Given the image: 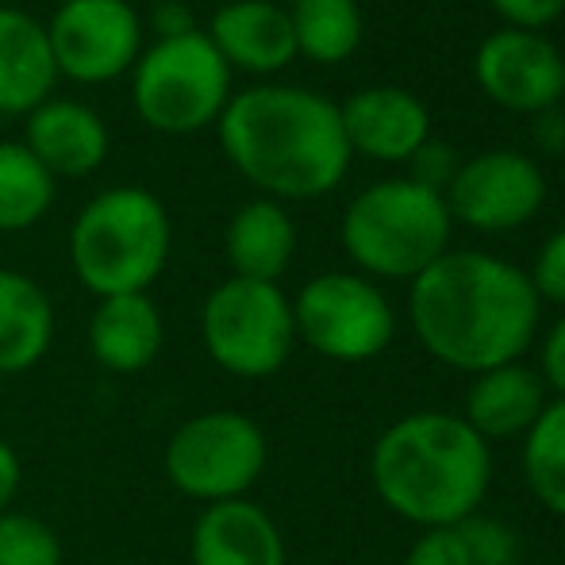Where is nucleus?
Here are the masks:
<instances>
[{
  "label": "nucleus",
  "instance_id": "nucleus-2",
  "mask_svg": "<svg viewBox=\"0 0 565 565\" xmlns=\"http://www.w3.org/2000/svg\"><path fill=\"white\" fill-rule=\"evenodd\" d=\"M216 124L227 162L277 201H312L347 178L339 105L320 93L258 85L231 97Z\"/></svg>",
  "mask_w": 565,
  "mask_h": 565
},
{
  "label": "nucleus",
  "instance_id": "nucleus-28",
  "mask_svg": "<svg viewBox=\"0 0 565 565\" xmlns=\"http://www.w3.org/2000/svg\"><path fill=\"white\" fill-rule=\"evenodd\" d=\"M404 565H473L469 551L461 543L458 527H439V531H424L416 543L404 554Z\"/></svg>",
  "mask_w": 565,
  "mask_h": 565
},
{
  "label": "nucleus",
  "instance_id": "nucleus-32",
  "mask_svg": "<svg viewBox=\"0 0 565 565\" xmlns=\"http://www.w3.org/2000/svg\"><path fill=\"white\" fill-rule=\"evenodd\" d=\"M154 28H158V39H178V35H189L193 28V12L178 0H162L154 4Z\"/></svg>",
  "mask_w": 565,
  "mask_h": 565
},
{
  "label": "nucleus",
  "instance_id": "nucleus-5",
  "mask_svg": "<svg viewBox=\"0 0 565 565\" xmlns=\"http://www.w3.org/2000/svg\"><path fill=\"white\" fill-rule=\"evenodd\" d=\"M350 262L373 277L416 281L450 246V209L443 193L412 178L381 181L358 193L342 216Z\"/></svg>",
  "mask_w": 565,
  "mask_h": 565
},
{
  "label": "nucleus",
  "instance_id": "nucleus-23",
  "mask_svg": "<svg viewBox=\"0 0 565 565\" xmlns=\"http://www.w3.org/2000/svg\"><path fill=\"white\" fill-rule=\"evenodd\" d=\"M523 481L546 512L565 520V396L546 404L523 435Z\"/></svg>",
  "mask_w": 565,
  "mask_h": 565
},
{
  "label": "nucleus",
  "instance_id": "nucleus-1",
  "mask_svg": "<svg viewBox=\"0 0 565 565\" xmlns=\"http://www.w3.org/2000/svg\"><path fill=\"white\" fill-rule=\"evenodd\" d=\"M539 300L520 266L481 250H447L412 281L408 316L419 347L458 373L520 362L539 335Z\"/></svg>",
  "mask_w": 565,
  "mask_h": 565
},
{
  "label": "nucleus",
  "instance_id": "nucleus-11",
  "mask_svg": "<svg viewBox=\"0 0 565 565\" xmlns=\"http://www.w3.org/2000/svg\"><path fill=\"white\" fill-rule=\"evenodd\" d=\"M443 201L450 209V220H461L477 231H512L543 209L546 181L527 154L489 150L458 166Z\"/></svg>",
  "mask_w": 565,
  "mask_h": 565
},
{
  "label": "nucleus",
  "instance_id": "nucleus-18",
  "mask_svg": "<svg viewBox=\"0 0 565 565\" xmlns=\"http://www.w3.org/2000/svg\"><path fill=\"white\" fill-rule=\"evenodd\" d=\"M58 82L46 28L20 8L0 4V116H28Z\"/></svg>",
  "mask_w": 565,
  "mask_h": 565
},
{
  "label": "nucleus",
  "instance_id": "nucleus-4",
  "mask_svg": "<svg viewBox=\"0 0 565 565\" xmlns=\"http://www.w3.org/2000/svg\"><path fill=\"white\" fill-rule=\"evenodd\" d=\"M170 216L147 189L119 185L93 196L70 231L77 281L97 297L147 292L170 258Z\"/></svg>",
  "mask_w": 565,
  "mask_h": 565
},
{
  "label": "nucleus",
  "instance_id": "nucleus-16",
  "mask_svg": "<svg viewBox=\"0 0 565 565\" xmlns=\"http://www.w3.org/2000/svg\"><path fill=\"white\" fill-rule=\"evenodd\" d=\"M546 385L539 370L523 362H508L497 370H484L473 377L466 393V419L484 443H512L535 427V419L546 408Z\"/></svg>",
  "mask_w": 565,
  "mask_h": 565
},
{
  "label": "nucleus",
  "instance_id": "nucleus-20",
  "mask_svg": "<svg viewBox=\"0 0 565 565\" xmlns=\"http://www.w3.org/2000/svg\"><path fill=\"white\" fill-rule=\"evenodd\" d=\"M292 254H297L292 216L269 196L243 204L227 224V262L235 277L277 285V277L289 269Z\"/></svg>",
  "mask_w": 565,
  "mask_h": 565
},
{
  "label": "nucleus",
  "instance_id": "nucleus-27",
  "mask_svg": "<svg viewBox=\"0 0 565 565\" xmlns=\"http://www.w3.org/2000/svg\"><path fill=\"white\" fill-rule=\"evenodd\" d=\"M527 277L535 285L539 300H551V305L565 308V227L546 238L535 258V269Z\"/></svg>",
  "mask_w": 565,
  "mask_h": 565
},
{
  "label": "nucleus",
  "instance_id": "nucleus-19",
  "mask_svg": "<svg viewBox=\"0 0 565 565\" xmlns=\"http://www.w3.org/2000/svg\"><path fill=\"white\" fill-rule=\"evenodd\" d=\"M89 350L105 370L139 373L162 350V312L147 292L100 297L89 320Z\"/></svg>",
  "mask_w": 565,
  "mask_h": 565
},
{
  "label": "nucleus",
  "instance_id": "nucleus-7",
  "mask_svg": "<svg viewBox=\"0 0 565 565\" xmlns=\"http://www.w3.org/2000/svg\"><path fill=\"white\" fill-rule=\"evenodd\" d=\"M201 339L212 362L231 377H274L297 342L292 305L277 285L231 277L204 300Z\"/></svg>",
  "mask_w": 565,
  "mask_h": 565
},
{
  "label": "nucleus",
  "instance_id": "nucleus-14",
  "mask_svg": "<svg viewBox=\"0 0 565 565\" xmlns=\"http://www.w3.org/2000/svg\"><path fill=\"white\" fill-rule=\"evenodd\" d=\"M23 147L51 178H85L108 158V127L82 100H43L28 113Z\"/></svg>",
  "mask_w": 565,
  "mask_h": 565
},
{
  "label": "nucleus",
  "instance_id": "nucleus-17",
  "mask_svg": "<svg viewBox=\"0 0 565 565\" xmlns=\"http://www.w3.org/2000/svg\"><path fill=\"white\" fill-rule=\"evenodd\" d=\"M227 66L250 70V74H274L297 58L289 12L269 0H231L212 15L209 31Z\"/></svg>",
  "mask_w": 565,
  "mask_h": 565
},
{
  "label": "nucleus",
  "instance_id": "nucleus-15",
  "mask_svg": "<svg viewBox=\"0 0 565 565\" xmlns=\"http://www.w3.org/2000/svg\"><path fill=\"white\" fill-rule=\"evenodd\" d=\"M189 554L193 565H285V539L262 504L224 500L201 512Z\"/></svg>",
  "mask_w": 565,
  "mask_h": 565
},
{
  "label": "nucleus",
  "instance_id": "nucleus-31",
  "mask_svg": "<svg viewBox=\"0 0 565 565\" xmlns=\"http://www.w3.org/2000/svg\"><path fill=\"white\" fill-rule=\"evenodd\" d=\"M546 388H554L558 396H565V316L546 331L543 339V370H539Z\"/></svg>",
  "mask_w": 565,
  "mask_h": 565
},
{
  "label": "nucleus",
  "instance_id": "nucleus-22",
  "mask_svg": "<svg viewBox=\"0 0 565 565\" xmlns=\"http://www.w3.org/2000/svg\"><path fill=\"white\" fill-rule=\"evenodd\" d=\"M292 39L297 54L323 66L347 62L362 43V12L358 0H292Z\"/></svg>",
  "mask_w": 565,
  "mask_h": 565
},
{
  "label": "nucleus",
  "instance_id": "nucleus-8",
  "mask_svg": "<svg viewBox=\"0 0 565 565\" xmlns=\"http://www.w3.org/2000/svg\"><path fill=\"white\" fill-rule=\"evenodd\" d=\"M269 461L266 431L243 412H204L181 424L166 447V477L189 500H243Z\"/></svg>",
  "mask_w": 565,
  "mask_h": 565
},
{
  "label": "nucleus",
  "instance_id": "nucleus-21",
  "mask_svg": "<svg viewBox=\"0 0 565 565\" xmlns=\"http://www.w3.org/2000/svg\"><path fill=\"white\" fill-rule=\"evenodd\" d=\"M54 308L28 274L0 269V373H23L51 350Z\"/></svg>",
  "mask_w": 565,
  "mask_h": 565
},
{
  "label": "nucleus",
  "instance_id": "nucleus-10",
  "mask_svg": "<svg viewBox=\"0 0 565 565\" xmlns=\"http://www.w3.org/2000/svg\"><path fill=\"white\" fill-rule=\"evenodd\" d=\"M46 43L58 74L105 85L139 62L142 20L127 0H66L46 23Z\"/></svg>",
  "mask_w": 565,
  "mask_h": 565
},
{
  "label": "nucleus",
  "instance_id": "nucleus-12",
  "mask_svg": "<svg viewBox=\"0 0 565 565\" xmlns=\"http://www.w3.org/2000/svg\"><path fill=\"white\" fill-rule=\"evenodd\" d=\"M477 85L512 113H546L565 93V58L539 31L504 28L489 35L473 62Z\"/></svg>",
  "mask_w": 565,
  "mask_h": 565
},
{
  "label": "nucleus",
  "instance_id": "nucleus-25",
  "mask_svg": "<svg viewBox=\"0 0 565 565\" xmlns=\"http://www.w3.org/2000/svg\"><path fill=\"white\" fill-rule=\"evenodd\" d=\"M0 565H62V539L28 512H0Z\"/></svg>",
  "mask_w": 565,
  "mask_h": 565
},
{
  "label": "nucleus",
  "instance_id": "nucleus-3",
  "mask_svg": "<svg viewBox=\"0 0 565 565\" xmlns=\"http://www.w3.org/2000/svg\"><path fill=\"white\" fill-rule=\"evenodd\" d=\"M370 481L381 504L424 531L458 527L481 512L492 484V447L450 412L396 419L370 454Z\"/></svg>",
  "mask_w": 565,
  "mask_h": 565
},
{
  "label": "nucleus",
  "instance_id": "nucleus-30",
  "mask_svg": "<svg viewBox=\"0 0 565 565\" xmlns=\"http://www.w3.org/2000/svg\"><path fill=\"white\" fill-rule=\"evenodd\" d=\"M500 15L520 31H543L562 15L565 0H492Z\"/></svg>",
  "mask_w": 565,
  "mask_h": 565
},
{
  "label": "nucleus",
  "instance_id": "nucleus-6",
  "mask_svg": "<svg viewBox=\"0 0 565 565\" xmlns=\"http://www.w3.org/2000/svg\"><path fill=\"white\" fill-rule=\"evenodd\" d=\"M131 97L135 113L154 131H201L224 116L231 100V66L204 31L158 39L135 62Z\"/></svg>",
  "mask_w": 565,
  "mask_h": 565
},
{
  "label": "nucleus",
  "instance_id": "nucleus-33",
  "mask_svg": "<svg viewBox=\"0 0 565 565\" xmlns=\"http://www.w3.org/2000/svg\"><path fill=\"white\" fill-rule=\"evenodd\" d=\"M15 489H20V458H15V450L0 439V512H8Z\"/></svg>",
  "mask_w": 565,
  "mask_h": 565
},
{
  "label": "nucleus",
  "instance_id": "nucleus-24",
  "mask_svg": "<svg viewBox=\"0 0 565 565\" xmlns=\"http://www.w3.org/2000/svg\"><path fill=\"white\" fill-rule=\"evenodd\" d=\"M54 178L23 142H0V231H23L46 216Z\"/></svg>",
  "mask_w": 565,
  "mask_h": 565
},
{
  "label": "nucleus",
  "instance_id": "nucleus-26",
  "mask_svg": "<svg viewBox=\"0 0 565 565\" xmlns=\"http://www.w3.org/2000/svg\"><path fill=\"white\" fill-rule=\"evenodd\" d=\"M458 531L473 565H520V539L508 523L477 512L466 523H458Z\"/></svg>",
  "mask_w": 565,
  "mask_h": 565
},
{
  "label": "nucleus",
  "instance_id": "nucleus-13",
  "mask_svg": "<svg viewBox=\"0 0 565 565\" xmlns=\"http://www.w3.org/2000/svg\"><path fill=\"white\" fill-rule=\"evenodd\" d=\"M342 135L350 142V154L377 158V162H408L427 139L431 119L419 97L396 85H373L362 89L339 108Z\"/></svg>",
  "mask_w": 565,
  "mask_h": 565
},
{
  "label": "nucleus",
  "instance_id": "nucleus-34",
  "mask_svg": "<svg viewBox=\"0 0 565 565\" xmlns=\"http://www.w3.org/2000/svg\"><path fill=\"white\" fill-rule=\"evenodd\" d=\"M535 139L543 142V150H551V154L565 150V119L554 113V108L535 116Z\"/></svg>",
  "mask_w": 565,
  "mask_h": 565
},
{
  "label": "nucleus",
  "instance_id": "nucleus-9",
  "mask_svg": "<svg viewBox=\"0 0 565 565\" xmlns=\"http://www.w3.org/2000/svg\"><path fill=\"white\" fill-rule=\"evenodd\" d=\"M297 335L331 362H370L396 335V316L385 292L358 274H320L292 305Z\"/></svg>",
  "mask_w": 565,
  "mask_h": 565
},
{
  "label": "nucleus",
  "instance_id": "nucleus-29",
  "mask_svg": "<svg viewBox=\"0 0 565 565\" xmlns=\"http://www.w3.org/2000/svg\"><path fill=\"white\" fill-rule=\"evenodd\" d=\"M408 162H412V181L424 189H435V193H443L454 181V173H458L450 147H443V142H435V139H427Z\"/></svg>",
  "mask_w": 565,
  "mask_h": 565
}]
</instances>
